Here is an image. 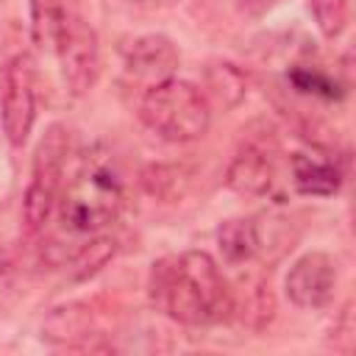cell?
<instances>
[{
  "label": "cell",
  "instance_id": "1",
  "mask_svg": "<svg viewBox=\"0 0 356 356\" xmlns=\"http://www.w3.org/2000/svg\"><path fill=\"white\" fill-rule=\"evenodd\" d=\"M150 298L181 325H214L234 312V292L206 250H184L156 261Z\"/></svg>",
  "mask_w": 356,
  "mask_h": 356
},
{
  "label": "cell",
  "instance_id": "2",
  "mask_svg": "<svg viewBox=\"0 0 356 356\" xmlns=\"http://www.w3.org/2000/svg\"><path fill=\"white\" fill-rule=\"evenodd\" d=\"M58 222L72 236H95L122 209V181L108 159L86 156L72 178L61 184Z\"/></svg>",
  "mask_w": 356,
  "mask_h": 356
},
{
  "label": "cell",
  "instance_id": "3",
  "mask_svg": "<svg viewBox=\"0 0 356 356\" xmlns=\"http://www.w3.org/2000/svg\"><path fill=\"white\" fill-rule=\"evenodd\" d=\"M139 117L156 136L167 142H195L211 125V103L195 83L167 78L145 89Z\"/></svg>",
  "mask_w": 356,
  "mask_h": 356
},
{
  "label": "cell",
  "instance_id": "4",
  "mask_svg": "<svg viewBox=\"0 0 356 356\" xmlns=\"http://www.w3.org/2000/svg\"><path fill=\"white\" fill-rule=\"evenodd\" d=\"M70 159V131L61 122H53L36 145L31 184L22 200V222L28 234H36L47 225L64 184V167Z\"/></svg>",
  "mask_w": 356,
  "mask_h": 356
},
{
  "label": "cell",
  "instance_id": "5",
  "mask_svg": "<svg viewBox=\"0 0 356 356\" xmlns=\"http://www.w3.org/2000/svg\"><path fill=\"white\" fill-rule=\"evenodd\" d=\"M36 122V67L28 53L0 64V125L8 145L22 147Z\"/></svg>",
  "mask_w": 356,
  "mask_h": 356
},
{
  "label": "cell",
  "instance_id": "6",
  "mask_svg": "<svg viewBox=\"0 0 356 356\" xmlns=\"http://www.w3.org/2000/svg\"><path fill=\"white\" fill-rule=\"evenodd\" d=\"M56 53L61 61V75L67 89L72 95H86L100 72V44L95 28L83 17L70 14Z\"/></svg>",
  "mask_w": 356,
  "mask_h": 356
},
{
  "label": "cell",
  "instance_id": "7",
  "mask_svg": "<svg viewBox=\"0 0 356 356\" xmlns=\"http://www.w3.org/2000/svg\"><path fill=\"white\" fill-rule=\"evenodd\" d=\"M284 289L298 309H323L331 303L337 289V261L323 250L303 253L286 273Z\"/></svg>",
  "mask_w": 356,
  "mask_h": 356
},
{
  "label": "cell",
  "instance_id": "8",
  "mask_svg": "<svg viewBox=\"0 0 356 356\" xmlns=\"http://www.w3.org/2000/svg\"><path fill=\"white\" fill-rule=\"evenodd\" d=\"M122 58H125V72L134 81L145 83V89L153 86V83H159V81L172 78V72L178 70V61H181L178 47L164 33L136 36L122 50Z\"/></svg>",
  "mask_w": 356,
  "mask_h": 356
},
{
  "label": "cell",
  "instance_id": "9",
  "mask_svg": "<svg viewBox=\"0 0 356 356\" xmlns=\"http://www.w3.org/2000/svg\"><path fill=\"white\" fill-rule=\"evenodd\" d=\"M273 181H275L273 156L256 142L242 145L239 153L234 156V161L228 164V172H225L228 189H234L236 195H248V197L267 195Z\"/></svg>",
  "mask_w": 356,
  "mask_h": 356
},
{
  "label": "cell",
  "instance_id": "10",
  "mask_svg": "<svg viewBox=\"0 0 356 356\" xmlns=\"http://www.w3.org/2000/svg\"><path fill=\"white\" fill-rule=\"evenodd\" d=\"M292 184L300 195H312V197H328L334 192H339L342 186V170L331 161H320L312 156L298 153L292 159Z\"/></svg>",
  "mask_w": 356,
  "mask_h": 356
},
{
  "label": "cell",
  "instance_id": "11",
  "mask_svg": "<svg viewBox=\"0 0 356 356\" xmlns=\"http://www.w3.org/2000/svg\"><path fill=\"white\" fill-rule=\"evenodd\" d=\"M92 309L86 303H67V306H58L53 309L47 317H44V325H42V337L53 345H75L78 339H86L92 337Z\"/></svg>",
  "mask_w": 356,
  "mask_h": 356
},
{
  "label": "cell",
  "instance_id": "12",
  "mask_svg": "<svg viewBox=\"0 0 356 356\" xmlns=\"http://www.w3.org/2000/svg\"><path fill=\"white\" fill-rule=\"evenodd\" d=\"M67 6L64 0H31V39L39 50L58 47V39L67 25Z\"/></svg>",
  "mask_w": 356,
  "mask_h": 356
},
{
  "label": "cell",
  "instance_id": "13",
  "mask_svg": "<svg viewBox=\"0 0 356 356\" xmlns=\"http://www.w3.org/2000/svg\"><path fill=\"white\" fill-rule=\"evenodd\" d=\"M217 245H220V253L228 264H245L261 248L259 245V228L253 220H228L217 231Z\"/></svg>",
  "mask_w": 356,
  "mask_h": 356
},
{
  "label": "cell",
  "instance_id": "14",
  "mask_svg": "<svg viewBox=\"0 0 356 356\" xmlns=\"http://www.w3.org/2000/svg\"><path fill=\"white\" fill-rule=\"evenodd\" d=\"M186 172L175 164H150L142 170V186L159 200H178L186 192Z\"/></svg>",
  "mask_w": 356,
  "mask_h": 356
},
{
  "label": "cell",
  "instance_id": "15",
  "mask_svg": "<svg viewBox=\"0 0 356 356\" xmlns=\"http://www.w3.org/2000/svg\"><path fill=\"white\" fill-rule=\"evenodd\" d=\"M114 250H117V242L111 236H89V242H83L72 256V275L75 278L95 275L100 267L111 261Z\"/></svg>",
  "mask_w": 356,
  "mask_h": 356
},
{
  "label": "cell",
  "instance_id": "16",
  "mask_svg": "<svg viewBox=\"0 0 356 356\" xmlns=\"http://www.w3.org/2000/svg\"><path fill=\"white\" fill-rule=\"evenodd\" d=\"M209 89H211V95H214L217 103L234 106V103L245 95V78L239 75L236 67H231V64H217L214 70H209Z\"/></svg>",
  "mask_w": 356,
  "mask_h": 356
},
{
  "label": "cell",
  "instance_id": "17",
  "mask_svg": "<svg viewBox=\"0 0 356 356\" xmlns=\"http://www.w3.org/2000/svg\"><path fill=\"white\" fill-rule=\"evenodd\" d=\"M309 11L325 39H334L345 31L348 22V0H309Z\"/></svg>",
  "mask_w": 356,
  "mask_h": 356
},
{
  "label": "cell",
  "instance_id": "18",
  "mask_svg": "<svg viewBox=\"0 0 356 356\" xmlns=\"http://www.w3.org/2000/svg\"><path fill=\"white\" fill-rule=\"evenodd\" d=\"M289 81L295 83L298 92H306V95H317V97H325V100L342 97V86H339L334 78H328L325 72H320V70L298 67V70L289 75Z\"/></svg>",
  "mask_w": 356,
  "mask_h": 356
},
{
  "label": "cell",
  "instance_id": "19",
  "mask_svg": "<svg viewBox=\"0 0 356 356\" xmlns=\"http://www.w3.org/2000/svg\"><path fill=\"white\" fill-rule=\"evenodd\" d=\"M331 345H334V350H339V353H350L353 345H356V325H353V303H350V300L345 303V309L339 312V317H337V323H334Z\"/></svg>",
  "mask_w": 356,
  "mask_h": 356
}]
</instances>
